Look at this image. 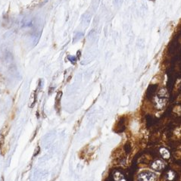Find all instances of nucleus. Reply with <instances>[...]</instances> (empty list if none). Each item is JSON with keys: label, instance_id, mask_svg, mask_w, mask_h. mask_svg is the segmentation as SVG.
Segmentation results:
<instances>
[{"label": "nucleus", "instance_id": "423d86ee", "mask_svg": "<svg viewBox=\"0 0 181 181\" xmlns=\"http://www.w3.org/2000/svg\"><path fill=\"white\" fill-rule=\"evenodd\" d=\"M4 146H5V139L4 136L0 134V153L4 154V152H3V149H4Z\"/></svg>", "mask_w": 181, "mask_h": 181}, {"label": "nucleus", "instance_id": "6e6552de", "mask_svg": "<svg viewBox=\"0 0 181 181\" xmlns=\"http://www.w3.org/2000/svg\"><path fill=\"white\" fill-rule=\"evenodd\" d=\"M175 177V173L172 171H170L167 173V179L168 180H173Z\"/></svg>", "mask_w": 181, "mask_h": 181}, {"label": "nucleus", "instance_id": "7ed1b4c3", "mask_svg": "<svg viewBox=\"0 0 181 181\" xmlns=\"http://www.w3.org/2000/svg\"><path fill=\"white\" fill-rule=\"evenodd\" d=\"M112 178L114 181H127L125 175L120 171H114L112 174Z\"/></svg>", "mask_w": 181, "mask_h": 181}, {"label": "nucleus", "instance_id": "f03ea898", "mask_svg": "<svg viewBox=\"0 0 181 181\" xmlns=\"http://www.w3.org/2000/svg\"><path fill=\"white\" fill-rule=\"evenodd\" d=\"M150 168L155 171H161L165 168V164L161 159H156L151 163Z\"/></svg>", "mask_w": 181, "mask_h": 181}, {"label": "nucleus", "instance_id": "f8f14e48", "mask_svg": "<svg viewBox=\"0 0 181 181\" xmlns=\"http://www.w3.org/2000/svg\"><path fill=\"white\" fill-rule=\"evenodd\" d=\"M151 1H155V0H151Z\"/></svg>", "mask_w": 181, "mask_h": 181}, {"label": "nucleus", "instance_id": "9b49d317", "mask_svg": "<svg viewBox=\"0 0 181 181\" xmlns=\"http://www.w3.org/2000/svg\"><path fill=\"white\" fill-rule=\"evenodd\" d=\"M118 0H115V2H118Z\"/></svg>", "mask_w": 181, "mask_h": 181}, {"label": "nucleus", "instance_id": "1a4fd4ad", "mask_svg": "<svg viewBox=\"0 0 181 181\" xmlns=\"http://www.w3.org/2000/svg\"><path fill=\"white\" fill-rule=\"evenodd\" d=\"M124 148H125V151H126V152H127V153H129V152H130L131 147H130V145L128 144V143L125 145Z\"/></svg>", "mask_w": 181, "mask_h": 181}, {"label": "nucleus", "instance_id": "20e7f679", "mask_svg": "<svg viewBox=\"0 0 181 181\" xmlns=\"http://www.w3.org/2000/svg\"><path fill=\"white\" fill-rule=\"evenodd\" d=\"M159 153L161 156L164 159H169L171 157V153H170L169 150L165 147H161L159 149Z\"/></svg>", "mask_w": 181, "mask_h": 181}, {"label": "nucleus", "instance_id": "9d476101", "mask_svg": "<svg viewBox=\"0 0 181 181\" xmlns=\"http://www.w3.org/2000/svg\"><path fill=\"white\" fill-rule=\"evenodd\" d=\"M68 59H69L71 62H73V63L76 62V60H77L76 57H74H74H72V56H68Z\"/></svg>", "mask_w": 181, "mask_h": 181}, {"label": "nucleus", "instance_id": "f257e3e1", "mask_svg": "<svg viewBox=\"0 0 181 181\" xmlns=\"http://www.w3.org/2000/svg\"><path fill=\"white\" fill-rule=\"evenodd\" d=\"M137 180L138 181H156L157 175L152 171H144L138 174Z\"/></svg>", "mask_w": 181, "mask_h": 181}, {"label": "nucleus", "instance_id": "0eeeda50", "mask_svg": "<svg viewBox=\"0 0 181 181\" xmlns=\"http://www.w3.org/2000/svg\"><path fill=\"white\" fill-rule=\"evenodd\" d=\"M156 90V85H152L149 88V90H148V92H147V96H152V95H153V93H155Z\"/></svg>", "mask_w": 181, "mask_h": 181}, {"label": "nucleus", "instance_id": "39448f33", "mask_svg": "<svg viewBox=\"0 0 181 181\" xmlns=\"http://www.w3.org/2000/svg\"><path fill=\"white\" fill-rule=\"evenodd\" d=\"M155 106L158 108H161L164 107V105H165V99L162 97H159V96H158V97L155 98Z\"/></svg>", "mask_w": 181, "mask_h": 181}]
</instances>
